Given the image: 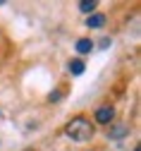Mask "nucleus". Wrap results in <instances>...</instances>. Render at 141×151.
I'll list each match as a JSON object with an SVG mask.
<instances>
[{
    "mask_svg": "<svg viewBox=\"0 0 141 151\" xmlns=\"http://www.w3.org/2000/svg\"><path fill=\"white\" fill-rule=\"evenodd\" d=\"M96 122L98 125H110L112 122V118H115V108L112 106H100V108H96Z\"/></svg>",
    "mask_w": 141,
    "mask_h": 151,
    "instance_id": "obj_2",
    "label": "nucleus"
},
{
    "mask_svg": "<svg viewBox=\"0 0 141 151\" xmlns=\"http://www.w3.org/2000/svg\"><path fill=\"white\" fill-rule=\"evenodd\" d=\"M86 27H89V29H103V27H105V14H100V12H93V14H89Z\"/></svg>",
    "mask_w": 141,
    "mask_h": 151,
    "instance_id": "obj_4",
    "label": "nucleus"
},
{
    "mask_svg": "<svg viewBox=\"0 0 141 151\" xmlns=\"http://www.w3.org/2000/svg\"><path fill=\"white\" fill-rule=\"evenodd\" d=\"M0 118H3V110H0Z\"/></svg>",
    "mask_w": 141,
    "mask_h": 151,
    "instance_id": "obj_10",
    "label": "nucleus"
},
{
    "mask_svg": "<svg viewBox=\"0 0 141 151\" xmlns=\"http://www.w3.org/2000/svg\"><path fill=\"white\" fill-rule=\"evenodd\" d=\"M112 127H110V132H108V139H112V142H117V139H125L127 134H129V125L127 122H110Z\"/></svg>",
    "mask_w": 141,
    "mask_h": 151,
    "instance_id": "obj_3",
    "label": "nucleus"
},
{
    "mask_svg": "<svg viewBox=\"0 0 141 151\" xmlns=\"http://www.w3.org/2000/svg\"><path fill=\"white\" fill-rule=\"evenodd\" d=\"M96 7H98L96 0H82V3H79V10H82L84 14H93V12H96Z\"/></svg>",
    "mask_w": 141,
    "mask_h": 151,
    "instance_id": "obj_6",
    "label": "nucleus"
},
{
    "mask_svg": "<svg viewBox=\"0 0 141 151\" xmlns=\"http://www.w3.org/2000/svg\"><path fill=\"white\" fill-rule=\"evenodd\" d=\"M84 70H86V63L84 60H69V72L72 74H84Z\"/></svg>",
    "mask_w": 141,
    "mask_h": 151,
    "instance_id": "obj_7",
    "label": "nucleus"
},
{
    "mask_svg": "<svg viewBox=\"0 0 141 151\" xmlns=\"http://www.w3.org/2000/svg\"><path fill=\"white\" fill-rule=\"evenodd\" d=\"M93 122L89 120V118H84V115H77V118H72L67 125H65V134L72 139V142H77V144H84V142H91L93 139Z\"/></svg>",
    "mask_w": 141,
    "mask_h": 151,
    "instance_id": "obj_1",
    "label": "nucleus"
},
{
    "mask_svg": "<svg viewBox=\"0 0 141 151\" xmlns=\"http://www.w3.org/2000/svg\"><path fill=\"white\" fill-rule=\"evenodd\" d=\"M24 151H36V149H24Z\"/></svg>",
    "mask_w": 141,
    "mask_h": 151,
    "instance_id": "obj_9",
    "label": "nucleus"
},
{
    "mask_svg": "<svg viewBox=\"0 0 141 151\" xmlns=\"http://www.w3.org/2000/svg\"><path fill=\"white\" fill-rule=\"evenodd\" d=\"M93 46H96V43H93L91 39H79L74 48H77V53H82V55H86V53H91V50H93Z\"/></svg>",
    "mask_w": 141,
    "mask_h": 151,
    "instance_id": "obj_5",
    "label": "nucleus"
},
{
    "mask_svg": "<svg viewBox=\"0 0 141 151\" xmlns=\"http://www.w3.org/2000/svg\"><path fill=\"white\" fill-rule=\"evenodd\" d=\"M60 99H62V91H60V89H55V91L48 93V101H50V103H57Z\"/></svg>",
    "mask_w": 141,
    "mask_h": 151,
    "instance_id": "obj_8",
    "label": "nucleus"
}]
</instances>
